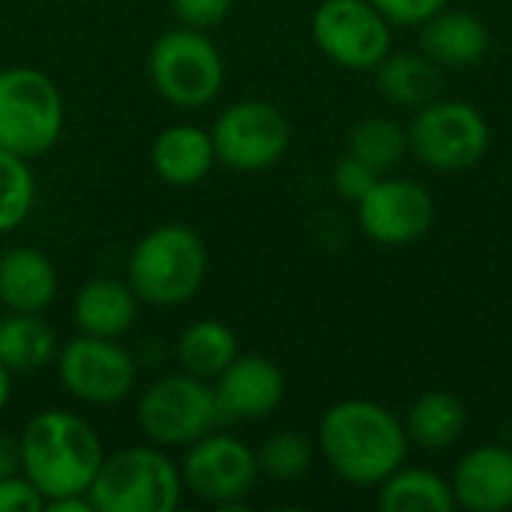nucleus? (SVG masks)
<instances>
[{
	"label": "nucleus",
	"mask_w": 512,
	"mask_h": 512,
	"mask_svg": "<svg viewBox=\"0 0 512 512\" xmlns=\"http://www.w3.org/2000/svg\"><path fill=\"white\" fill-rule=\"evenodd\" d=\"M318 444L327 465L354 486H381L408 456L405 426L366 399L333 405L321 420Z\"/></svg>",
	"instance_id": "nucleus-1"
},
{
	"label": "nucleus",
	"mask_w": 512,
	"mask_h": 512,
	"mask_svg": "<svg viewBox=\"0 0 512 512\" xmlns=\"http://www.w3.org/2000/svg\"><path fill=\"white\" fill-rule=\"evenodd\" d=\"M21 474L45 501L87 495L105 453L96 429L72 411L36 414L18 441Z\"/></svg>",
	"instance_id": "nucleus-2"
},
{
	"label": "nucleus",
	"mask_w": 512,
	"mask_h": 512,
	"mask_svg": "<svg viewBox=\"0 0 512 512\" xmlns=\"http://www.w3.org/2000/svg\"><path fill=\"white\" fill-rule=\"evenodd\" d=\"M207 276L204 240L180 222L147 231L129 255V285L147 306L189 303Z\"/></svg>",
	"instance_id": "nucleus-3"
},
{
	"label": "nucleus",
	"mask_w": 512,
	"mask_h": 512,
	"mask_svg": "<svg viewBox=\"0 0 512 512\" xmlns=\"http://www.w3.org/2000/svg\"><path fill=\"white\" fill-rule=\"evenodd\" d=\"M183 474L159 447H126L102 459L87 495L96 512H174Z\"/></svg>",
	"instance_id": "nucleus-4"
},
{
	"label": "nucleus",
	"mask_w": 512,
	"mask_h": 512,
	"mask_svg": "<svg viewBox=\"0 0 512 512\" xmlns=\"http://www.w3.org/2000/svg\"><path fill=\"white\" fill-rule=\"evenodd\" d=\"M63 132V96L57 84L33 66L0 69V147L36 159Z\"/></svg>",
	"instance_id": "nucleus-5"
},
{
	"label": "nucleus",
	"mask_w": 512,
	"mask_h": 512,
	"mask_svg": "<svg viewBox=\"0 0 512 512\" xmlns=\"http://www.w3.org/2000/svg\"><path fill=\"white\" fill-rule=\"evenodd\" d=\"M153 87L177 108H204L222 93L225 66L219 48L195 27L162 33L147 57Z\"/></svg>",
	"instance_id": "nucleus-6"
},
{
	"label": "nucleus",
	"mask_w": 512,
	"mask_h": 512,
	"mask_svg": "<svg viewBox=\"0 0 512 512\" xmlns=\"http://www.w3.org/2000/svg\"><path fill=\"white\" fill-rule=\"evenodd\" d=\"M222 423L216 393L189 372L150 384L138 402V426L156 447H189Z\"/></svg>",
	"instance_id": "nucleus-7"
},
{
	"label": "nucleus",
	"mask_w": 512,
	"mask_h": 512,
	"mask_svg": "<svg viewBox=\"0 0 512 512\" xmlns=\"http://www.w3.org/2000/svg\"><path fill=\"white\" fill-rule=\"evenodd\" d=\"M492 141L486 117L456 99H435L417 108L408 126L411 153L435 171H465L477 165Z\"/></svg>",
	"instance_id": "nucleus-8"
},
{
	"label": "nucleus",
	"mask_w": 512,
	"mask_h": 512,
	"mask_svg": "<svg viewBox=\"0 0 512 512\" xmlns=\"http://www.w3.org/2000/svg\"><path fill=\"white\" fill-rule=\"evenodd\" d=\"M390 21L369 0H324L312 15V39L336 66L363 72L393 51Z\"/></svg>",
	"instance_id": "nucleus-9"
},
{
	"label": "nucleus",
	"mask_w": 512,
	"mask_h": 512,
	"mask_svg": "<svg viewBox=\"0 0 512 512\" xmlns=\"http://www.w3.org/2000/svg\"><path fill=\"white\" fill-rule=\"evenodd\" d=\"M180 474L183 486L201 501H210L219 510H246V495L255 489L261 465L258 453L243 441L210 432L186 447Z\"/></svg>",
	"instance_id": "nucleus-10"
},
{
	"label": "nucleus",
	"mask_w": 512,
	"mask_h": 512,
	"mask_svg": "<svg viewBox=\"0 0 512 512\" xmlns=\"http://www.w3.org/2000/svg\"><path fill=\"white\" fill-rule=\"evenodd\" d=\"M210 138L216 162L234 171H264L285 156L291 144V126L276 105L264 99H246L216 117Z\"/></svg>",
	"instance_id": "nucleus-11"
},
{
	"label": "nucleus",
	"mask_w": 512,
	"mask_h": 512,
	"mask_svg": "<svg viewBox=\"0 0 512 512\" xmlns=\"http://www.w3.org/2000/svg\"><path fill=\"white\" fill-rule=\"evenodd\" d=\"M57 375L72 399L87 405H117L132 393L138 366L117 339L81 333L60 348Z\"/></svg>",
	"instance_id": "nucleus-12"
},
{
	"label": "nucleus",
	"mask_w": 512,
	"mask_h": 512,
	"mask_svg": "<svg viewBox=\"0 0 512 512\" xmlns=\"http://www.w3.org/2000/svg\"><path fill=\"white\" fill-rule=\"evenodd\" d=\"M357 219L366 237L384 246H405L420 240L432 219L435 201L414 180H375V186L357 201Z\"/></svg>",
	"instance_id": "nucleus-13"
},
{
	"label": "nucleus",
	"mask_w": 512,
	"mask_h": 512,
	"mask_svg": "<svg viewBox=\"0 0 512 512\" xmlns=\"http://www.w3.org/2000/svg\"><path fill=\"white\" fill-rule=\"evenodd\" d=\"M216 405L222 423L228 420H264L285 399V375L282 369L258 354L234 357L228 369L216 378Z\"/></svg>",
	"instance_id": "nucleus-14"
},
{
	"label": "nucleus",
	"mask_w": 512,
	"mask_h": 512,
	"mask_svg": "<svg viewBox=\"0 0 512 512\" xmlns=\"http://www.w3.org/2000/svg\"><path fill=\"white\" fill-rule=\"evenodd\" d=\"M456 507L471 512H504L512 507V450L477 447L453 474Z\"/></svg>",
	"instance_id": "nucleus-15"
},
{
	"label": "nucleus",
	"mask_w": 512,
	"mask_h": 512,
	"mask_svg": "<svg viewBox=\"0 0 512 512\" xmlns=\"http://www.w3.org/2000/svg\"><path fill=\"white\" fill-rule=\"evenodd\" d=\"M489 27L471 12H435L420 24V48L429 60L447 69H465L486 57Z\"/></svg>",
	"instance_id": "nucleus-16"
},
{
	"label": "nucleus",
	"mask_w": 512,
	"mask_h": 512,
	"mask_svg": "<svg viewBox=\"0 0 512 512\" xmlns=\"http://www.w3.org/2000/svg\"><path fill=\"white\" fill-rule=\"evenodd\" d=\"M57 270L51 258L33 246L0 255V306L9 312H42L57 297Z\"/></svg>",
	"instance_id": "nucleus-17"
},
{
	"label": "nucleus",
	"mask_w": 512,
	"mask_h": 512,
	"mask_svg": "<svg viewBox=\"0 0 512 512\" xmlns=\"http://www.w3.org/2000/svg\"><path fill=\"white\" fill-rule=\"evenodd\" d=\"M150 159H153V171L162 183L195 186L213 171L216 150H213V138L207 129L177 123L156 135Z\"/></svg>",
	"instance_id": "nucleus-18"
},
{
	"label": "nucleus",
	"mask_w": 512,
	"mask_h": 512,
	"mask_svg": "<svg viewBox=\"0 0 512 512\" xmlns=\"http://www.w3.org/2000/svg\"><path fill=\"white\" fill-rule=\"evenodd\" d=\"M138 297L129 282L120 279H90L72 303V315L81 333L102 336V339H120L138 315Z\"/></svg>",
	"instance_id": "nucleus-19"
},
{
	"label": "nucleus",
	"mask_w": 512,
	"mask_h": 512,
	"mask_svg": "<svg viewBox=\"0 0 512 512\" xmlns=\"http://www.w3.org/2000/svg\"><path fill=\"white\" fill-rule=\"evenodd\" d=\"M378 90L402 108H423L438 99L441 66L417 51H390L378 63Z\"/></svg>",
	"instance_id": "nucleus-20"
},
{
	"label": "nucleus",
	"mask_w": 512,
	"mask_h": 512,
	"mask_svg": "<svg viewBox=\"0 0 512 512\" xmlns=\"http://www.w3.org/2000/svg\"><path fill=\"white\" fill-rule=\"evenodd\" d=\"M57 354V336L42 312H12L0 318V363L15 372H39Z\"/></svg>",
	"instance_id": "nucleus-21"
},
{
	"label": "nucleus",
	"mask_w": 512,
	"mask_h": 512,
	"mask_svg": "<svg viewBox=\"0 0 512 512\" xmlns=\"http://www.w3.org/2000/svg\"><path fill=\"white\" fill-rule=\"evenodd\" d=\"M237 354L240 348H237L234 330L216 318H201L189 324L177 342V360L183 372L204 378V381H216Z\"/></svg>",
	"instance_id": "nucleus-22"
},
{
	"label": "nucleus",
	"mask_w": 512,
	"mask_h": 512,
	"mask_svg": "<svg viewBox=\"0 0 512 512\" xmlns=\"http://www.w3.org/2000/svg\"><path fill=\"white\" fill-rule=\"evenodd\" d=\"M378 507L384 512H453V486L420 468H396L378 492Z\"/></svg>",
	"instance_id": "nucleus-23"
},
{
	"label": "nucleus",
	"mask_w": 512,
	"mask_h": 512,
	"mask_svg": "<svg viewBox=\"0 0 512 512\" xmlns=\"http://www.w3.org/2000/svg\"><path fill=\"white\" fill-rule=\"evenodd\" d=\"M465 426H468L465 405L453 393L435 390L414 402L405 423V435L423 450H447L462 438Z\"/></svg>",
	"instance_id": "nucleus-24"
},
{
	"label": "nucleus",
	"mask_w": 512,
	"mask_h": 512,
	"mask_svg": "<svg viewBox=\"0 0 512 512\" xmlns=\"http://www.w3.org/2000/svg\"><path fill=\"white\" fill-rule=\"evenodd\" d=\"M408 150H411L408 132L390 117H369V120L357 123L351 132V141H348V153L357 156L360 162H366L378 174L396 168Z\"/></svg>",
	"instance_id": "nucleus-25"
},
{
	"label": "nucleus",
	"mask_w": 512,
	"mask_h": 512,
	"mask_svg": "<svg viewBox=\"0 0 512 512\" xmlns=\"http://www.w3.org/2000/svg\"><path fill=\"white\" fill-rule=\"evenodd\" d=\"M36 201V183L27 159L0 147V234L24 225Z\"/></svg>",
	"instance_id": "nucleus-26"
},
{
	"label": "nucleus",
	"mask_w": 512,
	"mask_h": 512,
	"mask_svg": "<svg viewBox=\"0 0 512 512\" xmlns=\"http://www.w3.org/2000/svg\"><path fill=\"white\" fill-rule=\"evenodd\" d=\"M258 465L273 480H297L312 465V447L297 432H276L258 453Z\"/></svg>",
	"instance_id": "nucleus-27"
},
{
	"label": "nucleus",
	"mask_w": 512,
	"mask_h": 512,
	"mask_svg": "<svg viewBox=\"0 0 512 512\" xmlns=\"http://www.w3.org/2000/svg\"><path fill=\"white\" fill-rule=\"evenodd\" d=\"M378 177H381L378 171H372L366 162H360L357 156L348 153V156L336 165V171H333V186H336V192H339L342 198L360 201V198L375 186Z\"/></svg>",
	"instance_id": "nucleus-28"
},
{
	"label": "nucleus",
	"mask_w": 512,
	"mask_h": 512,
	"mask_svg": "<svg viewBox=\"0 0 512 512\" xmlns=\"http://www.w3.org/2000/svg\"><path fill=\"white\" fill-rule=\"evenodd\" d=\"M390 24L399 27H420L426 18L441 12L447 0H369Z\"/></svg>",
	"instance_id": "nucleus-29"
},
{
	"label": "nucleus",
	"mask_w": 512,
	"mask_h": 512,
	"mask_svg": "<svg viewBox=\"0 0 512 512\" xmlns=\"http://www.w3.org/2000/svg\"><path fill=\"white\" fill-rule=\"evenodd\" d=\"M174 15L180 18L183 27H195V30H207L216 27L228 18L234 0H171Z\"/></svg>",
	"instance_id": "nucleus-30"
},
{
	"label": "nucleus",
	"mask_w": 512,
	"mask_h": 512,
	"mask_svg": "<svg viewBox=\"0 0 512 512\" xmlns=\"http://www.w3.org/2000/svg\"><path fill=\"white\" fill-rule=\"evenodd\" d=\"M45 498L24 474L0 477V512H42Z\"/></svg>",
	"instance_id": "nucleus-31"
},
{
	"label": "nucleus",
	"mask_w": 512,
	"mask_h": 512,
	"mask_svg": "<svg viewBox=\"0 0 512 512\" xmlns=\"http://www.w3.org/2000/svg\"><path fill=\"white\" fill-rule=\"evenodd\" d=\"M21 471V450L18 441H12L6 432H0V477L18 474Z\"/></svg>",
	"instance_id": "nucleus-32"
},
{
	"label": "nucleus",
	"mask_w": 512,
	"mask_h": 512,
	"mask_svg": "<svg viewBox=\"0 0 512 512\" xmlns=\"http://www.w3.org/2000/svg\"><path fill=\"white\" fill-rule=\"evenodd\" d=\"M45 510L48 512H96L90 495H63V498H54V501H45Z\"/></svg>",
	"instance_id": "nucleus-33"
},
{
	"label": "nucleus",
	"mask_w": 512,
	"mask_h": 512,
	"mask_svg": "<svg viewBox=\"0 0 512 512\" xmlns=\"http://www.w3.org/2000/svg\"><path fill=\"white\" fill-rule=\"evenodd\" d=\"M9 399H12V372L0 363V414L9 405Z\"/></svg>",
	"instance_id": "nucleus-34"
}]
</instances>
